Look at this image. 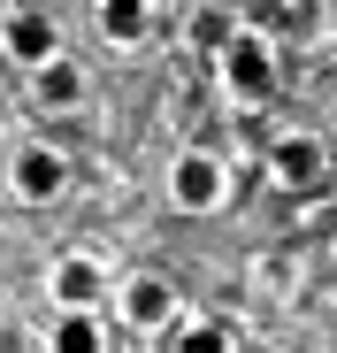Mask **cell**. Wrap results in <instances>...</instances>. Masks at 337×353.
Here are the masks:
<instances>
[{
	"mask_svg": "<svg viewBox=\"0 0 337 353\" xmlns=\"http://www.w3.org/2000/svg\"><path fill=\"white\" fill-rule=\"evenodd\" d=\"M54 46H62V31H54V16H46V8H23V0H16V8L0 16V54H8L16 70H39Z\"/></svg>",
	"mask_w": 337,
	"mask_h": 353,
	"instance_id": "8",
	"label": "cell"
},
{
	"mask_svg": "<svg viewBox=\"0 0 337 353\" xmlns=\"http://www.w3.org/2000/svg\"><path fill=\"white\" fill-rule=\"evenodd\" d=\"M62 185H69V161L54 154L46 139H23V146L8 154V192H16L23 208H46V200H62Z\"/></svg>",
	"mask_w": 337,
	"mask_h": 353,
	"instance_id": "5",
	"label": "cell"
},
{
	"mask_svg": "<svg viewBox=\"0 0 337 353\" xmlns=\"http://www.w3.org/2000/svg\"><path fill=\"white\" fill-rule=\"evenodd\" d=\"M238 23H246V16L230 8V0H199V8L184 16V46L199 54V62H215V54H222V39H230Z\"/></svg>",
	"mask_w": 337,
	"mask_h": 353,
	"instance_id": "10",
	"label": "cell"
},
{
	"mask_svg": "<svg viewBox=\"0 0 337 353\" xmlns=\"http://www.w3.org/2000/svg\"><path fill=\"white\" fill-rule=\"evenodd\" d=\"M107 307H116V323H123V330H138V338H161L168 323L184 315V300H177V284H168V276H153V269L123 276L116 292H107Z\"/></svg>",
	"mask_w": 337,
	"mask_h": 353,
	"instance_id": "3",
	"label": "cell"
},
{
	"mask_svg": "<svg viewBox=\"0 0 337 353\" xmlns=\"http://www.w3.org/2000/svg\"><path fill=\"white\" fill-rule=\"evenodd\" d=\"M8 8H16V0H0V16H8Z\"/></svg>",
	"mask_w": 337,
	"mask_h": 353,
	"instance_id": "12",
	"label": "cell"
},
{
	"mask_svg": "<svg viewBox=\"0 0 337 353\" xmlns=\"http://www.w3.org/2000/svg\"><path fill=\"white\" fill-rule=\"evenodd\" d=\"M100 31H107V46H146L153 39V0H107L100 8Z\"/></svg>",
	"mask_w": 337,
	"mask_h": 353,
	"instance_id": "11",
	"label": "cell"
},
{
	"mask_svg": "<svg viewBox=\"0 0 337 353\" xmlns=\"http://www.w3.org/2000/svg\"><path fill=\"white\" fill-rule=\"evenodd\" d=\"M100 8H107V0H100Z\"/></svg>",
	"mask_w": 337,
	"mask_h": 353,
	"instance_id": "13",
	"label": "cell"
},
{
	"mask_svg": "<svg viewBox=\"0 0 337 353\" xmlns=\"http://www.w3.org/2000/svg\"><path fill=\"white\" fill-rule=\"evenodd\" d=\"M31 100H39L46 115H77V108L92 100V70L77 62V54H62V46H54L46 62L31 70Z\"/></svg>",
	"mask_w": 337,
	"mask_h": 353,
	"instance_id": "6",
	"label": "cell"
},
{
	"mask_svg": "<svg viewBox=\"0 0 337 353\" xmlns=\"http://www.w3.org/2000/svg\"><path fill=\"white\" fill-rule=\"evenodd\" d=\"M215 85H222L230 108H261L276 92V39L253 31V23H238L230 39H222V54H215Z\"/></svg>",
	"mask_w": 337,
	"mask_h": 353,
	"instance_id": "1",
	"label": "cell"
},
{
	"mask_svg": "<svg viewBox=\"0 0 337 353\" xmlns=\"http://www.w3.org/2000/svg\"><path fill=\"white\" fill-rule=\"evenodd\" d=\"M168 208H177V215H215V208H230V161L207 154V146H184L177 161H168Z\"/></svg>",
	"mask_w": 337,
	"mask_h": 353,
	"instance_id": "2",
	"label": "cell"
},
{
	"mask_svg": "<svg viewBox=\"0 0 337 353\" xmlns=\"http://www.w3.org/2000/svg\"><path fill=\"white\" fill-rule=\"evenodd\" d=\"M107 292H116V276H107V261L92 246L54 254V269H46V300L54 307H107Z\"/></svg>",
	"mask_w": 337,
	"mask_h": 353,
	"instance_id": "4",
	"label": "cell"
},
{
	"mask_svg": "<svg viewBox=\"0 0 337 353\" xmlns=\"http://www.w3.org/2000/svg\"><path fill=\"white\" fill-rule=\"evenodd\" d=\"M46 353H107V323H100V307H54V323H46Z\"/></svg>",
	"mask_w": 337,
	"mask_h": 353,
	"instance_id": "9",
	"label": "cell"
},
{
	"mask_svg": "<svg viewBox=\"0 0 337 353\" xmlns=\"http://www.w3.org/2000/svg\"><path fill=\"white\" fill-rule=\"evenodd\" d=\"M268 176H276L284 192H307V185L329 176V146H322L314 131H276V139H268Z\"/></svg>",
	"mask_w": 337,
	"mask_h": 353,
	"instance_id": "7",
	"label": "cell"
}]
</instances>
